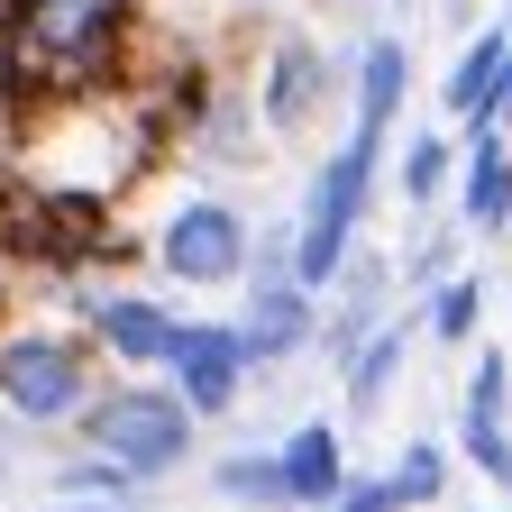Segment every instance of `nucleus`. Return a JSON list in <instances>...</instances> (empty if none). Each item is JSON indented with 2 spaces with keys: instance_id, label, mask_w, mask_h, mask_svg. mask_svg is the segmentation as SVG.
<instances>
[{
  "instance_id": "ddd939ff",
  "label": "nucleus",
  "mask_w": 512,
  "mask_h": 512,
  "mask_svg": "<svg viewBox=\"0 0 512 512\" xmlns=\"http://www.w3.org/2000/svg\"><path fill=\"white\" fill-rule=\"evenodd\" d=\"M275 467H284V494H293V512H320L357 467H348V421H330V412H311V421H293L284 439H275Z\"/></svg>"
},
{
  "instance_id": "f3484780",
  "label": "nucleus",
  "mask_w": 512,
  "mask_h": 512,
  "mask_svg": "<svg viewBox=\"0 0 512 512\" xmlns=\"http://www.w3.org/2000/svg\"><path fill=\"white\" fill-rule=\"evenodd\" d=\"M46 485H55V503H147V494H156L147 476H128L119 458H101V448H83V439L55 458Z\"/></svg>"
},
{
  "instance_id": "4be33fe9",
  "label": "nucleus",
  "mask_w": 512,
  "mask_h": 512,
  "mask_svg": "<svg viewBox=\"0 0 512 512\" xmlns=\"http://www.w3.org/2000/svg\"><path fill=\"white\" fill-rule=\"evenodd\" d=\"M320 512H403V503H394V485H384V467H375V476L357 467V476H348L330 503H320Z\"/></svg>"
},
{
  "instance_id": "393cba45",
  "label": "nucleus",
  "mask_w": 512,
  "mask_h": 512,
  "mask_svg": "<svg viewBox=\"0 0 512 512\" xmlns=\"http://www.w3.org/2000/svg\"><path fill=\"white\" fill-rule=\"evenodd\" d=\"M55 512H147V503H55Z\"/></svg>"
},
{
  "instance_id": "0eeeda50",
  "label": "nucleus",
  "mask_w": 512,
  "mask_h": 512,
  "mask_svg": "<svg viewBox=\"0 0 512 512\" xmlns=\"http://www.w3.org/2000/svg\"><path fill=\"white\" fill-rule=\"evenodd\" d=\"M156 375H165L174 394H183V412L202 421V430H220V421H229V412L256 394V384H266L229 311H183V330H174V357H165Z\"/></svg>"
},
{
  "instance_id": "4468645a",
  "label": "nucleus",
  "mask_w": 512,
  "mask_h": 512,
  "mask_svg": "<svg viewBox=\"0 0 512 512\" xmlns=\"http://www.w3.org/2000/svg\"><path fill=\"white\" fill-rule=\"evenodd\" d=\"M412 311H421V339L476 348V339H485V311H494V284H485L476 266H458V275H439L430 293H412Z\"/></svg>"
},
{
  "instance_id": "7ed1b4c3",
  "label": "nucleus",
  "mask_w": 512,
  "mask_h": 512,
  "mask_svg": "<svg viewBox=\"0 0 512 512\" xmlns=\"http://www.w3.org/2000/svg\"><path fill=\"white\" fill-rule=\"evenodd\" d=\"M138 238H147V266H156V284L174 302H211V293L247 284L256 220H247V202H229V192L183 183V192H165V202L138 220Z\"/></svg>"
},
{
  "instance_id": "9d476101",
  "label": "nucleus",
  "mask_w": 512,
  "mask_h": 512,
  "mask_svg": "<svg viewBox=\"0 0 512 512\" xmlns=\"http://www.w3.org/2000/svg\"><path fill=\"white\" fill-rule=\"evenodd\" d=\"M458 229L467 238H503L512 229V138L503 128H458Z\"/></svg>"
},
{
  "instance_id": "f8f14e48",
  "label": "nucleus",
  "mask_w": 512,
  "mask_h": 512,
  "mask_svg": "<svg viewBox=\"0 0 512 512\" xmlns=\"http://www.w3.org/2000/svg\"><path fill=\"white\" fill-rule=\"evenodd\" d=\"M439 119L448 128H503V19H485L476 37H458V55H448V74H439Z\"/></svg>"
},
{
  "instance_id": "6e6552de",
  "label": "nucleus",
  "mask_w": 512,
  "mask_h": 512,
  "mask_svg": "<svg viewBox=\"0 0 512 512\" xmlns=\"http://www.w3.org/2000/svg\"><path fill=\"white\" fill-rule=\"evenodd\" d=\"M229 320H238L256 375H284V366H302V357L320 348V293L293 284V275H247Z\"/></svg>"
},
{
  "instance_id": "a878e982",
  "label": "nucleus",
  "mask_w": 512,
  "mask_h": 512,
  "mask_svg": "<svg viewBox=\"0 0 512 512\" xmlns=\"http://www.w3.org/2000/svg\"><path fill=\"white\" fill-rule=\"evenodd\" d=\"M256 10H293V0H256Z\"/></svg>"
},
{
  "instance_id": "423d86ee",
  "label": "nucleus",
  "mask_w": 512,
  "mask_h": 512,
  "mask_svg": "<svg viewBox=\"0 0 512 512\" xmlns=\"http://www.w3.org/2000/svg\"><path fill=\"white\" fill-rule=\"evenodd\" d=\"M64 320L92 339V357L110 375H156L174 357V330H183V302L165 284H128V275H83L64 284Z\"/></svg>"
},
{
  "instance_id": "a211bd4d",
  "label": "nucleus",
  "mask_w": 512,
  "mask_h": 512,
  "mask_svg": "<svg viewBox=\"0 0 512 512\" xmlns=\"http://www.w3.org/2000/svg\"><path fill=\"white\" fill-rule=\"evenodd\" d=\"M448 476H458L448 439H403V448H394V467H384V485H394V503H403V512L448 503Z\"/></svg>"
},
{
  "instance_id": "bb28decb",
  "label": "nucleus",
  "mask_w": 512,
  "mask_h": 512,
  "mask_svg": "<svg viewBox=\"0 0 512 512\" xmlns=\"http://www.w3.org/2000/svg\"><path fill=\"white\" fill-rule=\"evenodd\" d=\"M503 494H512V485H503ZM503 512H512V503H503Z\"/></svg>"
},
{
  "instance_id": "f257e3e1",
  "label": "nucleus",
  "mask_w": 512,
  "mask_h": 512,
  "mask_svg": "<svg viewBox=\"0 0 512 512\" xmlns=\"http://www.w3.org/2000/svg\"><path fill=\"white\" fill-rule=\"evenodd\" d=\"M101 357H92V339L74 330L64 311H10L0 320V412H10L19 430H37V439H64L83 421V403L101 394Z\"/></svg>"
},
{
  "instance_id": "aec40b11",
  "label": "nucleus",
  "mask_w": 512,
  "mask_h": 512,
  "mask_svg": "<svg viewBox=\"0 0 512 512\" xmlns=\"http://www.w3.org/2000/svg\"><path fill=\"white\" fill-rule=\"evenodd\" d=\"M458 412H512V348L503 339H476L467 384H458Z\"/></svg>"
},
{
  "instance_id": "412c9836",
  "label": "nucleus",
  "mask_w": 512,
  "mask_h": 512,
  "mask_svg": "<svg viewBox=\"0 0 512 512\" xmlns=\"http://www.w3.org/2000/svg\"><path fill=\"white\" fill-rule=\"evenodd\" d=\"M439 275H458V247H448L439 229H430V238H421L412 256H394V284H403V293H430Z\"/></svg>"
},
{
  "instance_id": "9b49d317",
  "label": "nucleus",
  "mask_w": 512,
  "mask_h": 512,
  "mask_svg": "<svg viewBox=\"0 0 512 512\" xmlns=\"http://www.w3.org/2000/svg\"><path fill=\"white\" fill-rule=\"evenodd\" d=\"M412 348H421V311L412 302H394V320L366 339V348H348L330 375H339V403H348V421H375L384 403H394V384H403V366H412Z\"/></svg>"
},
{
  "instance_id": "f03ea898",
  "label": "nucleus",
  "mask_w": 512,
  "mask_h": 512,
  "mask_svg": "<svg viewBox=\"0 0 512 512\" xmlns=\"http://www.w3.org/2000/svg\"><path fill=\"white\" fill-rule=\"evenodd\" d=\"M384 156H394V138H357V128H339L311 156L302 202H293V284H311V293L339 284L348 247L366 238V220L384 202Z\"/></svg>"
},
{
  "instance_id": "1a4fd4ad",
  "label": "nucleus",
  "mask_w": 512,
  "mask_h": 512,
  "mask_svg": "<svg viewBox=\"0 0 512 512\" xmlns=\"http://www.w3.org/2000/svg\"><path fill=\"white\" fill-rule=\"evenodd\" d=\"M403 101H412V46L394 28H375L348 55V128H357V138H394V128H403Z\"/></svg>"
},
{
  "instance_id": "39448f33",
  "label": "nucleus",
  "mask_w": 512,
  "mask_h": 512,
  "mask_svg": "<svg viewBox=\"0 0 512 512\" xmlns=\"http://www.w3.org/2000/svg\"><path fill=\"white\" fill-rule=\"evenodd\" d=\"M238 92L256 110V138L302 147V138H320V119L348 101V64L330 55V37H311L302 19H275L266 46H256V64L238 74Z\"/></svg>"
},
{
  "instance_id": "b1692460",
  "label": "nucleus",
  "mask_w": 512,
  "mask_h": 512,
  "mask_svg": "<svg viewBox=\"0 0 512 512\" xmlns=\"http://www.w3.org/2000/svg\"><path fill=\"white\" fill-rule=\"evenodd\" d=\"M10 458H19V421L0 412V476H10Z\"/></svg>"
},
{
  "instance_id": "5701e85b",
  "label": "nucleus",
  "mask_w": 512,
  "mask_h": 512,
  "mask_svg": "<svg viewBox=\"0 0 512 512\" xmlns=\"http://www.w3.org/2000/svg\"><path fill=\"white\" fill-rule=\"evenodd\" d=\"M503 128H512V19H503V110H494Z\"/></svg>"
},
{
  "instance_id": "6ab92c4d",
  "label": "nucleus",
  "mask_w": 512,
  "mask_h": 512,
  "mask_svg": "<svg viewBox=\"0 0 512 512\" xmlns=\"http://www.w3.org/2000/svg\"><path fill=\"white\" fill-rule=\"evenodd\" d=\"M448 458L476 467L485 485H512V412H458V439H448Z\"/></svg>"
},
{
  "instance_id": "dca6fc26",
  "label": "nucleus",
  "mask_w": 512,
  "mask_h": 512,
  "mask_svg": "<svg viewBox=\"0 0 512 512\" xmlns=\"http://www.w3.org/2000/svg\"><path fill=\"white\" fill-rule=\"evenodd\" d=\"M384 183L403 192V211H430L448 183H458V128H412L403 156H384Z\"/></svg>"
},
{
  "instance_id": "20e7f679",
  "label": "nucleus",
  "mask_w": 512,
  "mask_h": 512,
  "mask_svg": "<svg viewBox=\"0 0 512 512\" xmlns=\"http://www.w3.org/2000/svg\"><path fill=\"white\" fill-rule=\"evenodd\" d=\"M64 439L101 448V458H119L128 476H147V485H174L192 458H202V421L183 412V394L165 375H101V394L83 403V421Z\"/></svg>"
},
{
  "instance_id": "2eb2a0df",
  "label": "nucleus",
  "mask_w": 512,
  "mask_h": 512,
  "mask_svg": "<svg viewBox=\"0 0 512 512\" xmlns=\"http://www.w3.org/2000/svg\"><path fill=\"white\" fill-rule=\"evenodd\" d=\"M211 494H220L229 512H293L284 467H275V439H238V448H220V458H211Z\"/></svg>"
}]
</instances>
